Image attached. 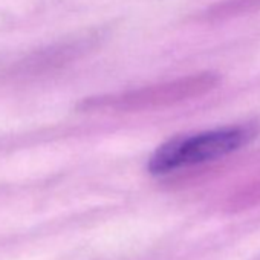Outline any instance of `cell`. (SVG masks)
Segmentation results:
<instances>
[{"instance_id": "cell-1", "label": "cell", "mask_w": 260, "mask_h": 260, "mask_svg": "<svg viewBox=\"0 0 260 260\" xmlns=\"http://www.w3.org/2000/svg\"><path fill=\"white\" fill-rule=\"evenodd\" d=\"M252 135L249 127H223L172 140L155 152L149 161V170L155 175H164L187 166L222 158L243 147Z\"/></svg>"}, {"instance_id": "cell-3", "label": "cell", "mask_w": 260, "mask_h": 260, "mask_svg": "<svg viewBox=\"0 0 260 260\" xmlns=\"http://www.w3.org/2000/svg\"><path fill=\"white\" fill-rule=\"evenodd\" d=\"M260 10V0H225V2L214 5L208 16L213 19H228L245 16Z\"/></svg>"}, {"instance_id": "cell-2", "label": "cell", "mask_w": 260, "mask_h": 260, "mask_svg": "<svg viewBox=\"0 0 260 260\" xmlns=\"http://www.w3.org/2000/svg\"><path fill=\"white\" fill-rule=\"evenodd\" d=\"M219 84L217 74H198L190 75L176 81H170L161 86L146 87L137 92H130L121 96H113L110 100L101 98V104L112 106L115 109H125V110H135V109H147L156 106H166L179 103L188 98L201 96L210 90H213Z\"/></svg>"}]
</instances>
